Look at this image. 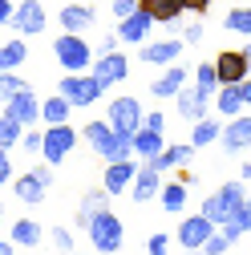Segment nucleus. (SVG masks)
I'll list each match as a JSON object with an SVG mask.
<instances>
[{
    "instance_id": "48",
    "label": "nucleus",
    "mask_w": 251,
    "mask_h": 255,
    "mask_svg": "<svg viewBox=\"0 0 251 255\" xmlns=\"http://www.w3.org/2000/svg\"><path fill=\"white\" fill-rule=\"evenodd\" d=\"M239 93H243V106H251V77H247V81L239 85Z\"/></svg>"
},
{
    "instance_id": "54",
    "label": "nucleus",
    "mask_w": 251,
    "mask_h": 255,
    "mask_svg": "<svg viewBox=\"0 0 251 255\" xmlns=\"http://www.w3.org/2000/svg\"><path fill=\"white\" fill-rule=\"evenodd\" d=\"M247 150H251V146H247Z\"/></svg>"
},
{
    "instance_id": "45",
    "label": "nucleus",
    "mask_w": 251,
    "mask_h": 255,
    "mask_svg": "<svg viewBox=\"0 0 251 255\" xmlns=\"http://www.w3.org/2000/svg\"><path fill=\"white\" fill-rule=\"evenodd\" d=\"M12 12H16L12 0H0V24H8V20H12Z\"/></svg>"
},
{
    "instance_id": "49",
    "label": "nucleus",
    "mask_w": 251,
    "mask_h": 255,
    "mask_svg": "<svg viewBox=\"0 0 251 255\" xmlns=\"http://www.w3.org/2000/svg\"><path fill=\"white\" fill-rule=\"evenodd\" d=\"M12 247H16L12 239H0V255H12Z\"/></svg>"
},
{
    "instance_id": "19",
    "label": "nucleus",
    "mask_w": 251,
    "mask_h": 255,
    "mask_svg": "<svg viewBox=\"0 0 251 255\" xmlns=\"http://www.w3.org/2000/svg\"><path fill=\"white\" fill-rule=\"evenodd\" d=\"M142 8L154 16V24H166V28H178L182 12H186L182 0H142Z\"/></svg>"
},
{
    "instance_id": "6",
    "label": "nucleus",
    "mask_w": 251,
    "mask_h": 255,
    "mask_svg": "<svg viewBox=\"0 0 251 255\" xmlns=\"http://www.w3.org/2000/svg\"><path fill=\"white\" fill-rule=\"evenodd\" d=\"M49 186H53V166L45 162V166H33V170H24V174H16L12 178V190H16V199L20 203H45V195H49Z\"/></svg>"
},
{
    "instance_id": "40",
    "label": "nucleus",
    "mask_w": 251,
    "mask_h": 255,
    "mask_svg": "<svg viewBox=\"0 0 251 255\" xmlns=\"http://www.w3.org/2000/svg\"><path fill=\"white\" fill-rule=\"evenodd\" d=\"M41 142H45V130H24V134H20L24 154H41Z\"/></svg>"
},
{
    "instance_id": "44",
    "label": "nucleus",
    "mask_w": 251,
    "mask_h": 255,
    "mask_svg": "<svg viewBox=\"0 0 251 255\" xmlns=\"http://www.w3.org/2000/svg\"><path fill=\"white\" fill-rule=\"evenodd\" d=\"M203 41V24H186L182 28V45H199Z\"/></svg>"
},
{
    "instance_id": "30",
    "label": "nucleus",
    "mask_w": 251,
    "mask_h": 255,
    "mask_svg": "<svg viewBox=\"0 0 251 255\" xmlns=\"http://www.w3.org/2000/svg\"><path fill=\"white\" fill-rule=\"evenodd\" d=\"M219 231H223V235H227L231 243H235L239 235H251V195H247V199L239 203V211H235V219L227 223V227H219Z\"/></svg>"
},
{
    "instance_id": "15",
    "label": "nucleus",
    "mask_w": 251,
    "mask_h": 255,
    "mask_svg": "<svg viewBox=\"0 0 251 255\" xmlns=\"http://www.w3.org/2000/svg\"><path fill=\"white\" fill-rule=\"evenodd\" d=\"M150 28H154V16H150L146 8H138L134 16L118 20V41H122V45H146Z\"/></svg>"
},
{
    "instance_id": "47",
    "label": "nucleus",
    "mask_w": 251,
    "mask_h": 255,
    "mask_svg": "<svg viewBox=\"0 0 251 255\" xmlns=\"http://www.w3.org/2000/svg\"><path fill=\"white\" fill-rule=\"evenodd\" d=\"M182 4H186V12H207L211 0H182Z\"/></svg>"
},
{
    "instance_id": "29",
    "label": "nucleus",
    "mask_w": 251,
    "mask_h": 255,
    "mask_svg": "<svg viewBox=\"0 0 251 255\" xmlns=\"http://www.w3.org/2000/svg\"><path fill=\"white\" fill-rule=\"evenodd\" d=\"M158 199H162V211H170V215H182V207H186V182H162V190H158Z\"/></svg>"
},
{
    "instance_id": "2",
    "label": "nucleus",
    "mask_w": 251,
    "mask_h": 255,
    "mask_svg": "<svg viewBox=\"0 0 251 255\" xmlns=\"http://www.w3.org/2000/svg\"><path fill=\"white\" fill-rule=\"evenodd\" d=\"M247 199V190H243V182H223L215 190V195H207L203 199V211L199 215H207L215 227H227V223L235 219V211H239V203Z\"/></svg>"
},
{
    "instance_id": "12",
    "label": "nucleus",
    "mask_w": 251,
    "mask_h": 255,
    "mask_svg": "<svg viewBox=\"0 0 251 255\" xmlns=\"http://www.w3.org/2000/svg\"><path fill=\"white\" fill-rule=\"evenodd\" d=\"M215 73H219V85H243L251 77L243 49H223V53L215 57Z\"/></svg>"
},
{
    "instance_id": "34",
    "label": "nucleus",
    "mask_w": 251,
    "mask_h": 255,
    "mask_svg": "<svg viewBox=\"0 0 251 255\" xmlns=\"http://www.w3.org/2000/svg\"><path fill=\"white\" fill-rule=\"evenodd\" d=\"M20 134H24V126H20V122H12L8 114H0V146H4V150L20 146Z\"/></svg>"
},
{
    "instance_id": "36",
    "label": "nucleus",
    "mask_w": 251,
    "mask_h": 255,
    "mask_svg": "<svg viewBox=\"0 0 251 255\" xmlns=\"http://www.w3.org/2000/svg\"><path fill=\"white\" fill-rule=\"evenodd\" d=\"M223 24L231 28V33H243V37H251V8H231Z\"/></svg>"
},
{
    "instance_id": "28",
    "label": "nucleus",
    "mask_w": 251,
    "mask_h": 255,
    "mask_svg": "<svg viewBox=\"0 0 251 255\" xmlns=\"http://www.w3.org/2000/svg\"><path fill=\"white\" fill-rule=\"evenodd\" d=\"M69 110H73V106L61 98V93H53V98L41 102V122H45V126H65V122H69Z\"/></svg>"
},
{
    "instance_id": "53",
    "label": "nucleus",
    "mask_w": 251,
    "mask_h": 255,
    "mask_svg": "<svg viewBox=\"0 0 251 255\" xmlns=\"http://www.w3.org/2000/svg\"><path fill=\"white\" fill-rule=\"evenodd\" d=\"M182 255H203V251H182Z\"/></svg>"
},
{
    "instance_id": "51",
    "label": "nucleus",
    "mask_w": 251,
    "mask_h": 255,
    "mask_svg": "<svg viewBox=\"0 0 251 255\" xmlns=\"http://www.w3.org/2000/svg\"><path fill=\"white\" fill-rule=\"evenodd\" d=\"M243 57H247V69H251V45H247V49H243Z\"/></svg>"
},
{
    "instance_id": "14",
    "label": "nucleus",
    "mask_w": 251,
    "mask_h": 255,
    "mask_svg": "<svg viewBox=\"0 0 251 255\" xmlns=\"http://www.w3.org/2000/svg\"><path fill=\"white\" fill-rule=\"evenodd\" d=\"M182 49H186L182 37H170V41H146L142 53H138V61H142V65H174Z\"/></svg>"
},
{
    "instance_id": "32",
    "label": "nucleus",
    "mask_w": 251,
    "mask_h": 255,
    "mask_svg": "<svg viewBox=\"0 0 251 255\" xmlns=\"http://www.w3.org/2000/svg\"><path fill=\"white\" fill-rule=\"evenodd\" d=\"M219 134H223L219 118H203V122H195V130H191V146L195 150L199 146H211V142H219Z\"/></svg>"
},
{
    "instance_id": "39",
    "label": "nucleus",
    "mask_w": 251,
    "mask_h": 255,
    "mask_svg": "<svg viewBox=\"0 0 251 255\" xmlns=\"http://www.w3.org/2000/svg\"><path fill=\"white\" fill-rule=\"evenodd\" d=\"M142 8V0H110V12L118 16V20H126V16H134Z\"/></svg>"
},
{
    "instance_id": "18",
    "label": "nucleus",
    "mask_w": 251,
    "mask_h": 255,
    "mask_svg": "<svg viewBox=\"0 0 251 255\" xmlns=\"http://www.w3.org/2000/svg\"><path fill=\"white\" fill-rule=\"evenodd\" d=\"M57 24L65 28V33H77L81 37V33H89V28L98 24V12H93L89 4H65V8L57 12Z\"/></svg>"
},
{
    "instance_id": "37",
    "label": "nucleus",
    "mask_w": 251,
    "mask_h": 255,
    "mask_svg": "<svg viewBox=\"0 0 251 255\" xmlns=\"http://www.w3.org/2000/svg\"><path fill=\"white\" fill-rule=\"evenodd\" d=\"M227 251H231V239H227L223 231H215V235L203 243V255H227Z\"/></svg>"
},
{
    "instance_id": "20",
    "label": "nucleus",
    "mask_w": 251,
    "mask_h": 255,
    "mask_svg": "<svg viewBox=\"0 0 251 255\" xmlns=\"http://www.w3.org/2000/svg\"><path fill=\"white\" fill-rule=\"evenodd\" d=\"M182 85H186V65H178V61H174V65H166V73L150 85V93H154V98H178Z\"/></svg>"
},
{
    "instance_id": "43",
    "label": "nucleus",
    "mask_w": 251,
    "mask_h": 255,
    "mask_svg": "<svg viewBox=\"0 0 251 255\" xmlns=\"http://www.w3.org/2000/svg\"><path fill=\"white\" fill-rule=\"evenodd\" d=\"M4 182H12V158H8V150L0 146V186Z\"/></svg>"
},
{
    "instance_id": "52",
    "label": "nucleus",
    "mask_w": 251,
    "mask_h": 255,
    "mask_svg": "<svg viewBox=\"0 0 251 255\" xmlns=\"http://www.w3.org/2000/svg\"><path fill=\"white\" fill-rule=\"evenodd\" d=\"M0 223H4V203H0Z\"/></svg>"
},
{
    "instance_id": "9",
    "label": "nucleus",
    "mask_w": 251,
    "mask_h": 255,
    "mask_svg": "<svg viewBox=\"0 0 251 255\" xmlns=\"http://www.w3.org/2000/svg\"><path fill=\"white\" fill-rule=\"evenodd\" d=\"M215 231H219V227H215L207 215H186V219L178 223L174 239H178V247H182V251H203V243H207Z\"/></svg>"
},
{
    "instance_id": "1",
    "label": "nucleus",
    "mask_w": 251,
    "mask_h": 255,
    "mask_svg": "<svg viewBox=\"0 0 251 255\" xmlns=\"http://www.w3.org/2000/svg\"><path fill=\"white\" fill-rule=\"evenodd\" d=\"M81 138L89 142L93 154H102L106 162H126V158H134V138L118 134L106 118H102V122H89L85 130H81Z\"/></svg>"
},
{
    "instance_id": "3",
    "label": "nucleus",
    "mask_w": 251,
    "mask_h": 255,
    "mask_svg": "<svg viewBox=\"0 0 251 255\" xmlns=\"http://www.w3.org/2000/svg\"><path fill=\"white\" fill-rule=\"evenodd\" d=\"M53 53H57V65L65 69V73H85L93 65V57H98V53L89 49V41L77 37V33H61L53 41Z\"/></svg>"
},
{
    "instance_id": "33",
    "label": "nucleus",
    "mask_w": 251,
    "mask_h": 255,
    "mask_svg": "<svg viewBox=\"0 0 251 255\" xmlns=\"http://www.w3.org/2000/svg\"><path fill=\"white\" fill-rule=\"evenodd\" d=\"M195 89L203 93L207 102L219 93V73H215V61H207V65H199V69H195Z\"/></svg>"
},
{
    "instance_id": "27",
    "label": "nucleus",
    "mask_w": 251,
    "mask_h": 255,
    "mask_svg": "<svg viewBox=\"0 0 251 255\" xmlns=\"http://www.w3.org/2000/svg\"><path fill=\"white\" fill-rule=\"evenodd\" d=\"M8 239H12L16 247H37L45 235H41V223H37V219H16L12 227H8Z\"/></svg>"
},
{
    "instance_id": "41",
    "label": "nucleus",
    "mask_w": 251,
    "mask_h": 255,
    "mask_svg": "<svg viewBox=\"0 0 251 255\" xmlns=\"http://www.w3.org/2000/svg\"><path fill=\"white\" fill-rule=\"evenodd\" d=\"M146 255H170V235H150L146 239Z\"/></svg>"
},
{
    "instance_id": "21",
    "label": "nucleus",
    "mask_w": 251,
    "mask_h": 255,
    "mask_svg": "<svg viewBox=\"0 0 251 255\" xmlns=\"http://www.w3.org/2000/svg\"><path fill=\"white\" fill-rule=\"evenodd\" d=\"M130 190H134V199H138V203H150V199L162 190V174L154 170L150 162H142V166H138V178H134Z\"/></svg>"
},
{
    "instance_id": "38",
    "label": "nucleus",
    "mask_w": 251,
    "mask_h": 255,
    "mask_svg": "<svg viewBox=\"0 0 251 255\" xmlns=\"http://www.w3.org/2000/svg\"><path fill=\"white\" fill-rule=\"evenodd\" d=\"M53 247L61 255H73V231L69 227H53Z\"/></svg>"
},
{
    "instance_id": "17",
    "label": "nucleus",
    "mask_w": 251,
    "mask_h": 255,
    "mask_svg": "<svg viewBox=\"0 0 251 255\" xmlns=\"http://www.w3.org/2000/svg\"><path fill=\"white\" fill-rule=\"evenodd\" d=\"M138 178V166H134V158H126V162H110L106 166V178H102V190L106 195H122V190H130Z\"/></svg>"
},
{
    "instance_id": "31",
    "label": "nucleus",
    "mask_w": 251,
    "mask_h": 255,
    "mask_svg": "<svg viewBox=\"0 0 251 255\" xmlns=\"http://www.w3.org/2000/svg\"><path fill=\"white\" fill-rule=\"evenodd\" d=\"M239 114H243L239 85H219V118H239Z\"/></svg>"
},
{
    "instance_id": "55",
    "label": "nucleus",
    "mask_w": 251,
    "mask_h": 255,
    "mask_svg": "<svg viewBox=\"0 0 251 255\" xmlns=\"http://www.w3.org/2000/svg\"><path fill=\"white\" fill-rule=\"evenodd\" d=\"M73 255H77V251H73Z\"/></svg>"
},
{
    "instance_id": "26",
    "label": "nucleus",
    "mask_w": 251,
    "mask_h": 255,
    "mask_svg": "<svg viewBox=\"0 0 251 255\" xmlns=\"http://www.w3.org/2000/svg\"><path fill=\"white\" fill-rule=\"evenodd\" d=\"M166 150V142H162V134L158 130H146V126H142V130L134 134V154L142 158V162H150V158H158Z\"/></svg>"
},
{
    "instance_id": "10",
    "label": "nucleus",
    "mask_w": 251,
    "mask_h": 255,
    "mask_svg": "<svg viewBox=\"0 0 251 255\" xmlns=\"http://www.w3.org/2000/svg\"><path fill=\"white\" fill-rule=\"evenodd\" d=\"M12 28H16V37H37V33H45V8H41V0H20L16 4V12H12V20H8Z\"/></svg>"
},
{
    "instance_id": "35",
    "label": "nucleus",
    "mask_w": 251,
    "mask_h": 255,
    "mask_svg": "<svg viewBox=\"0 0 251 255\" xmlns=\"http://www.w3.org/2000/svg\"><path fill=\"white\" fill-rule=\"evenodd\" d=\"M20 89H28V81L20 73H0V106H8Z\"/></svg>"
},
{
    "instance_id": "13",
    "label": "nucleus",
    "mask_w": 251,
    "mask_h": 255,
    "mask_svg": "<svg viewBox=\"0 0 251 255\" xmlns=\"http://www.w3.org/2000/svg\"><path fill=\"white\" fill-rule=\"evenodd\" d=\"M4 114H8L12 122H20L24 130H33V126L41 122V98H37L33 89H20L16 98H12L8 106H4Z\"/></svg>"
},
{
    "instance_id": "4",
    "label": "nucleus",
    "mask_w": 251,
    "mask_h": 255,
    "mask_svg": "<svg viewBox=\"0 0 251 255\" xmlns=\"http://www.w3.org/2000/svg\"><path fill=\"white\" fill-rule=\"evenodd\" d=\"M85 231H89V243H93L98 255H118L122 243H126V227H122V219H118L114 211H102Z\"/></svg>"
},
{
    "instance_id": "50",
    "label": "nucleus",
    "mask_w": 251,
    "mask_h": 255,
    "mask_svg": "<svg viewBox=\"0 0 251 255\" xmlns=\"http://www.w3.org/2000/svg\"><path fill=\"white\" fill-rule=\"evenodd\" d=\"M239 178H243V182H251V162H243V166H239Z\"/></svg>"
},
{
    "instance_id": "8",
    "label": "nucleus",
    "mask_w": 251,
    "mask_h": 255,
    "mask_svg": "<svg viewBox=\"0 0 251 255\" xmlns=\"http://www.w3.org/2000/svg\"><path fill=\"white\" fill-rule=\"evenodd\" d=\"M142 106H138V98H114L110 102V110H106V122L114 126L118 134H126V138H134L138 130H142Z\"/></svg>"
},
{
    "instance_id": "5",
    "label": "nucleus",
    "mask_w": 251,
    "mask_h": 255,
    "mask_svg": "<svg viewBox=\"0 0 251 255\" xmlns=\"http://www.w3.org/2000/svg\"><path fill=\"white\" fill-rule=\"evenodd\" d=\"M57 93H61L69 106H93V102L106 93V85L93 77V73H65V77L57 81Z\"/></svg>"
},
{
    "instance_id": "16",
    "label": "nucleus",
    "mask_w": 251,
    "mask_h": 255,
    "mask_svg": "<svg viewBox=\"0 0 251 255\" xmlns=\"http://www.w3.org/2000/svg\"><path fill=\"white\" fill-rule=\"evenodd\" d=\"M219 142H223V150L227 154H243L247 146H251V114L243 118H231L227 126H223V134H219Z\"/></svg>"
},
{
    "instance_id": "24",
    "label": "nucleus",
    "mask_w": 251,
    "mask_h": 255,
    "mask_svg": "<svg viewBox=\"0 0 251 255\" xmlns=\"http://www.w3.org/2000/svg\"><path fill=\"white\" fill-rule=\"evenodd\" d=\"M102 211H110V195L106 190H89V195L81 199V207H77V227H89Z\"/></svg>"
},
{
    "instance_id": "46",
    "label": "nucleus",
    "mask_w": 251,
    "mask_h": 255,
    "mask_svg": "<svg viewBox=\"0 0 251 255\" xmlns=\"http://www.w3.org/2000/svg\"><path fill=\"white\" fill-rule=\"evenodd\" d=\"M98 53H118V33H110V37H102V45H98Z\"/></svg>"
},
{
    "instance_id": "42",
    "label": "nucleus",
    "mask_w": 251,
    "mask_h": 255,
    "mask_svg": "<svg viewBox=\"0 0 251 255\" xmlns=\"http://www.w3.org/2000/svg\"><path fill=\"white\" fill-rule=\"evenodd\" d=\"M142 126H146V130H158V134H162V130H166V114H162V110H154V114L142 118Z\"/></svg>"
},
{
    "instance_id": "7",
    "label": "nucleus",
    "mask_w": 251,
    "mask_h": 255,
    "mask_svg": "<svg viewBox=\"0 0 251 255\" xmlns=\"http://www.w3.org/2000/svg\"><path fill=\"white\" fill-rule=\"evenodd\" d=\"M77 146V130L65 122V126H45V142H41V158L49 166H61L69 158V150Z\"/></svg>"
},
{
    "instance_id": "11",
    "label": "nucleus",
    "mask_w": 251,
    "mask_h": 255,
    "mask_svg": "<svg viewBox=\"0 0 251 255\" xmlns=\"http://www.w3.org/2000/svg\"><path fill=\"white\" fill-rule=\"evenodd\" d=\"M89 73L110 89V85H122V81H126L130 61H126V53H98V57H93V65H89Z\"/></svg>"
},
{
    "instance_id": "22",
    "label": "nucleus",
    "mask_w": 251,
    "mask_h": 255,
    "mask_svg": "<svg viewBox=\"0 0 251 255\" xmlns=\"http://www.w3.org/2000/svg\"><path fill=\"white\" fill-rule=\"evenodd\" d=\"M191 154H195V146H191V142H174V146H166V150H162L158 158H150V166H154V170L162 174V170L186 166V162H191Z\"/></svg>"
},
{
    "instance_id": "23",
    "label": "nucleus",
    "mask_w": 251,
    "mask_h": 255,
    "mask_svg": "<svg viewBox=\"0 0 251 255\" xmlns=\"http://www.w3.org/2000/svg\"><path fill=\"white\" fill-rule=\"evenodd\" d=\"M174 106H178V114H182L186 122H191V126L207 118V98H203V93H199L195 85H191V89H182L178 98H174Z\"/></svg>"
},
{
    "instance_id": "25",
    "label": "nucleus",
    "mask_w": 251,
    "mask_h": 255,
    "mask_svg": "<svg viewBox=\"0 0 251 255\" xmlns=\"http://www.w3.org/2000/svg\"><path fill=\"white\" fill-rule=\"evenodd\" d=\"M24 57H28V45H24V37H12V41H4V45H0V73H16V69L24 65Z\"/></svg>"
}]
</instances>
